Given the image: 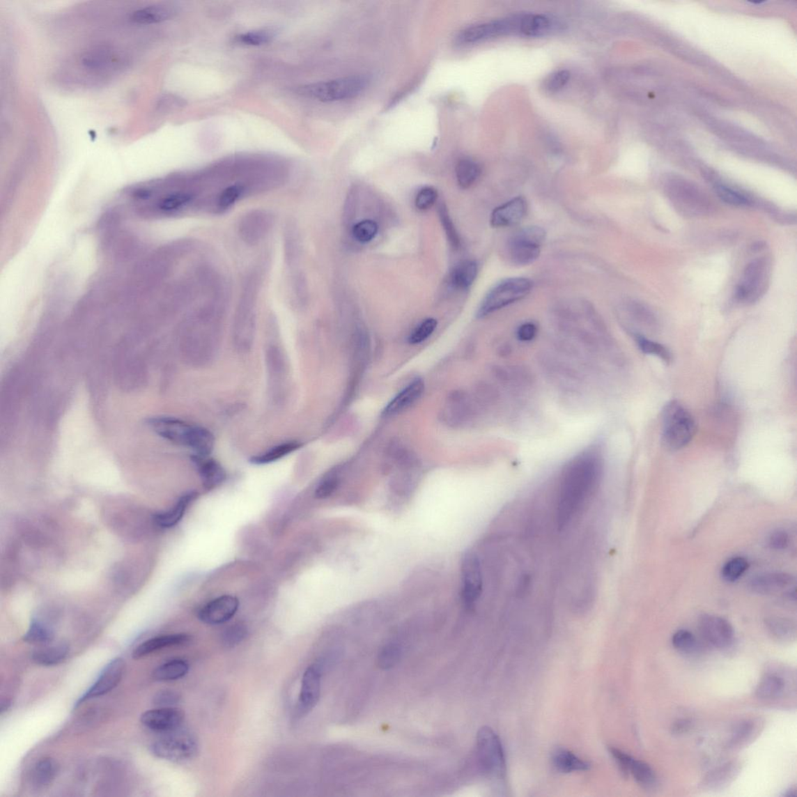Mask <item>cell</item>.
I'll list each match as a JSON object with an SVG mask.
<instances>
[{
	"mask_svg": "<svg viewBox=\"0 0 797 797\" xmlns=\"http://www.w3.org/2000/svg\"><path fill=\"white\" fill-rule=\"evenodd\" d=\"M610 752L619 764L622 771L632 774L637 784L647 790L656 789L658 780H657L653 769L648 764L635 759L632 756L623 752L619 749L611 748Z\"/></svg>",
	"mask_w": 797,
	"mask_h": 797,
	"instance_id": "2e32d148",
	"label": "cell"
},
{
	"mask_svg": "<svg viewBox=\"0 0 797 797\" xmlns=\"http://www.w3.org/2000/svg\"><path fill=\"white\" fill-rule=\"evenodd\" d=\"M81 63L88 71L105 72L121 68L125 56L110 45H96L83 53Z\"/></svg>",
	"mask_w": 797,
	"mask_h": 797,
	"instance_id": "7c38bea8",
	"label": "cell"
},
{
	"mask_svg": "<svg viewBox=\"0 0 797 797\" xmlns=\"http://www.w3.org/2000/svg\"><path fill=\"white\" fill-rule=\"evenodd\" d=\"M462 598L469 609L473 608L483 592V575L478 557L471 551L465 553L461 564Z\"/></svg>",
	"mask_w": 797,
	"mask_h": 797,
	"instance_id": "30bf717a",
	"label": "cell"
},
{
	"mask_svg": "<svg viewBox=\"0 0 797 797\" xmlns=\"http://www.w3.org/2000/svg\"><path fill=\"white\" fill-rule=\"evenodd\" d=\"M243 190V187L240 185H231L225 189L218 197V207L221 209L229 208L240 197Z\"/></svg>",
	"mask_w": 797,
	"mask_h": 797,
	"instance_id": "db71d44e",
	"label": "cell"
},
{
	"mask_svg": "<svg viewBox=\"0 0 797 797\" xmlns=\"http://www.w3.org/2000/svg\"><path fill=\"white\" fill-rule=\"evenodd\" d=\"M519 35L528 37H537L546 35L552 26V22L547 16L541 15H519Z\"/></svg>",
	"mask_w": 797,
	"mask_h": 797,
	"instance_id": "f1b7e54d",
	"label": "cell"
},
{
	"mask_svg": "<svg viewBox=\"0 0 797 797\" xmlns=\"http://www.w3.org/2000/svg\"><path fill=\"white\" fill-rule=\"evenodd\" d=\"M533 288V282L527 278L506 279L490 289L477 312V318H483L508 305L522 300Z\"/></svg>",
	"mask_w": 797,
	"mask_h": 797,
	"instance_id": "5b68a950",
	"label": "cell"
},
{
	"mask_svg": "<svg viewBox=\"0 0 797 797\" xmlns=\"http://www.w3.org/2000/svg\"><path fill=\"white\" fill-rule=\"evenodd\" d=\"M509 34H513L510 17L470 26L463 30L457 39L463 44H474Z\"/></svg>",
	"mask_w": 797,
	"mask_h": 797,
	"instance_id": "e0dca14e",
	"label": "cell"
},
{
	"mask_svg": "<svg viewBox=\"0 0 797 797\" xmlns=\"http://www.w3.org/2000/svg\"><path fill=\"white\" fill-rule=\"evenodd\" d=\"M737 772L735 763H728L711 772L704 781V786L710 789H718L726 786L733 780Z\"/></svg>",
	"mask_w": 797,
	"mask_h": 797,
	"instance_id": "d590c367",
	"label": "cell"
},
{
	"mask_svg": "<svg viewBox=\"0 0 797 797\" xmlns=\"http://www.w3.org/2000/svg\"><path fill=\"white\" fill-rule=\"evenodd\" d=\"M768 263L766 260H757L748 264L743 280L736 291V297L742 302L755 301L765 288L768 277Z\"/></svg>",
	"mask_w": 797,
	"mask_h": 797,
	"instance_id": "5bb4252c",
	"label": "cell"
},
{
	"mask_svg": "<svg viewBox=\"0 0 797 797\" xmlns=\"http://www.w3.org/2000/svg\"><path fill=\"white\" fill-rule=\"evenodd\" d=\"M189 664L183 660H172L159 666L153 673L158 681H171L182 679L189 672Z\"/></svg>",
	"mask_w": 797,
	"mask_h": 797,
	"instance_id": "1f68e13d",
	"label": "cell"
},
{
	"mask_svg": "<svg viewBox=\"0 0 797 797\" xmlns=\"http://www.w3.org/2000/svg\"><path fill=\"white\" fill-rule=\"evenodd\" d=\"M239 602L233 596L224 595L216 598L199 610L198 617L202 622L217 626L230 621L238 609Z\"/></svg>",
	"mask_w": 797,
	"mask_h": 797,
	"instance_id": "d6986e66",
	"label": "cell"
},
{
	"mask_svg": "<svg viewBox=\"0 0 797 797\" xmlns=\"http://www.w3.org/2000/svg\"><path fill=\"white\" fill-rule=\"evenodd\" d=\"M438 198L437 190L433 187H425L417 195L415 205L417 209L426 210L433 208Z\"/></svg>",
	"mask_w": 797,
	"mask_h": 797,
	"instance_id": "9f6ffc18",
	"label": "cell"
},
{
	"mask_svg": "<svg viewBox=\"0 0 797 797\" xmlns=\"http://www.w3.org/2000/svg\"><path fill=\"white\" fill-rule=\"evenodd\" d=\"M189 640V636L185 634L166 635L153 637V639L145 641L138 646L132 653V657L135 660L141 659L143 657L157 652L158 650L166 647L183 645Z\"/></svg>",
	"mask_w": 797,
	"mask_h": 797,
	"instance_id": "cb8c5ba5",
	"label": "cell"
},
{
	"mask_svg": "<svg viewBox=\"0 0 797 797\" xmlns=\"http://www.w3.org/2000/svg\"><path fill=\"white\" fill-rule=\"evenodd\" d=\"M552 763L557 771L564 773L587 771L589 764L566 748H557L552 753Z\"/></svg>",
	"mask_w": 797,
	"mask_h": 797,
	"instance_id": "83f0119b",
	"label": "cell"
},
{
	"mask_svg": "<svg viewBox=\"0 0 797 797\" xmlns=\"http://www.w3.org/2000/svg\"><path fill=\"white\" fill-rule=\"evenodd\" d=\"M247 633V628L243 624H235L224 630L222 635V642L226 647H235L245 640Z\"/></svg>",
	"mask_w": 797,
	"mask_h": 797,
	"instance_id": "ee69618b",
	"label": "cell"
},
{
	"mask_svg": "<svg viewBox=\"0 0 797 797\" xmlns=\"http://www.w3.org/2000/svg\"><path fill=\"white\" fill-rule=\"evenodd\" d=\"M478 265L476 262L466 261L458 264L451 274V283L457 288H469L476 280Z\"/></svg>",
	"mask_w": 797,
	"mask_h": 797,
	"instance_id": "d6a6232c",
	"label": "cell"
},
{
	"mask_svg": "<svg viewBox=\"0 0 797 797\" xmlns=\"http://www.w3.org/2000/svg\"><path fill=\"white\" fill-rule=\"evenodd\" d=\"M180 699V695L175 690H162L155 695L154 703L159 707H174Z\"/></svg>",
	"mask_w": 797,
	"mask_h": 797,
	"instance_id": "6f0895ef",
	"label": "cell"
},
{
	"mask_svg": "<svg viewBox=\"0 0 797 797\" xmlns=\"http://www.w3.org/2000/svg\"><path fill=\"white\" fill-rule=\"evenodd\" d=\"M148 424L155 433L172 443L194 451V456L208 457L215 447V436L210 431L178 418L157 417Z\"/></svg>",
	"mask_w": 797,
	"mask_h": 797,
	"instance_id": "7a4b0ae2",
	"label": "cell"
},
{
	"mask_svg": "<svg viewBox=\"0 0 797 797\" xmlns=\"http://www.w3.org/2000/svg\"><path fill=\"white\" fill-rule=\"evenodd\" d=\"M424 383L421 380H416L401 392L385 408L383 415L394 416L409 408L424 393Z\"/></svg>",
	"mask_w": 797,
	"mask_h": 797,
	"instance_id": "7402d4cb",
	"label": "cell"
},
{
	"mask_svg": "<svg viewBox=\"0 0 797 797\" xmlns=\"http://www.w3.org/2000/svg\"><path fill=\"white\" fill-rule=\"evenodd\" d=\"M273 31L260 30L245 33L238 38V41L247 45H261L268 43L273 38Z\"/></svg>",
	"mask_w": 797,
	"mask_h": 797,
	"instance_id": "816d5d0a",
	"label": "cell"
},
{
	"mask_svg": "<svg viewBox=\"0 0 797 797\" xmlns=\"http://www.w3.org/2000/svg\"><path fill=\"white\" fill-rule=\"evenodd\" d=\"M340 484V478L336 472H330L325 475L318 483L316 489L315 495L318 500H324L334 493Z\"/></svg>",
	"mask_w": 797,
	"mask_h": 797,
	"instance_id": "bcb514c9",
	"label": "cell"
},
{
	"mask_svg": "<svg viewBox=\"0 0 797 797\" xmlns=\"http://www.w3.org/2000/svg\"><path fill=\"white\" fill-rule=\"evenodd\" d=\"M457 182L463 189H468L473 185L481 174L479 164L470 159H463L456 165Z\"/></svg>",
	"mask_w": 797,
	"mask_h": 797,
	"instance_id": "e575fe53",
	"label": "cell"
},
{
	"mask_svg": "<svg viewBox=\"0 0 797 797\" xmlns=\"http://www.w3.org/2000/svg\"><path fill=\"white\" fill-rule=\"evenodd\" d=\"M766 627L774 639L782 642H792L796 639L794 623L782 617H771L766 621Z\"/></svg>",
	"mask_w": 797,
	"mask_h": 797,
	"instance_id": "836d02e7",
	"label": "cell"
},
{
	"mask_svg": "<svg viewBox=\"0 0 797 797\" xmlns=\"http://www.w3.org/2000/svg\"><path fill=\"white\" fill-rule=\"evenodd\" d=\"M477 753L482 768L488 774L498 778L506 775V762L502 743L493 729L484 727L478 732Z\"/></svg>",
	"mask_w": 797,
	"mask_h": 797,
	"instance_id": "ba28073f",
	"label": "cell"
},
{
	"mask_svg": "<svg viewBox=\"0 0 797 797\" xmlns=\"http://www.w3.org/2000/svg\"><path fill=\"white\" fill-rule=\"evenodd\" d=\"M192 461L197 465L203 487L208 490L217 488L225 481V470L214 459L208 457L192 456Z\"/></svg>",
	"mask_w": 797,
	"mask_h": 797,
	"instance_id": "603a6c76",
	"label": "cell"
},
{
	"mask_svg": "<svg viewBox=\"0 0 797 797\" xmlns=\"http://www.w3.org/2000/svg\"><path fill=\"white\" fill-rule=\"evenodd\" d=\"M196 491H189L179 498L173 508L164 513H157L155 516V521L162 528H171L181 521L189 504L196 500Z\"/></svg>",
	"mask_w": 797,
	"mask_h": 797,
	"instance_id": "d4e9b609",
	"label": "cell"
},
{
	"mask_svg": "<svg viewBox=\"0 0 797 797\" xmlns=\"http://www.w3.org/2000/svg\"><path fill=\"white\" fill-rule=\"evenodd\" d=\"M10 706V702L8 700H4L1 702V713L8 710Z\"/></svg>",
	"mask_w": 797,
	"mask_h": 797,
	"instance_id": "6125c7cd",
	"label": "cell"
},
{
	"mask_svg": "<svg viewBox=\"0 0 797 797\" xmlns=\"http://www.w3.org/2000/svg\"><path fill=\"white\" fill-rule=\"evenodd\" d=\"M672 643L675 649L683 653H692L697 648L695 635L686 630H680L674 635Z\"/></svg>",
	"mask_w": 797,
	"mask_h": 797,
	"instance_id": "f6af8a7d",
	"label": "cell"
},
{
	"mask_svg": "<svg viewBox=\"0 0 797 797\" xmlns=\"http://www.w3.org/2000/svg\"><path fill=\"white\" fill-rule=\"evenodd\" d=\"M748 566V562L743 557H734L724 564L721 571L722 579L729 582H736L746 573Z\"/></svg>",
	"mask_w": 797,
	"mask_h": 797,
	"instance_id": "60d3db41",
	"label": "cell"
},
{
	"mask_svg": "<svg viewBox=\"0 0 797 797\" xmlns=\"http://www.w3.org/2000/svg\"><path fill=\"white\" fill-rule=\"evenodd\" d=\"M185 714L176 707H160L142 714L141 721L152 732L169 734L176 732L184 721Z\"/></svg>",
	"mask_w": 797,
	"mask_h": 797,
	"instance_id": "9a60e30c",
	"label": "cell"
},
{
	"mask_svg": "<svg viewBox=\"0 0 797 797\" xmlns=\"http://www.w3.org/2000/svg\"><path fill=\"white\" fill-rule=\"evenodd\" d=\"M247 284L236 311L234 338L238 350L247 351L254 342L256 324V286Z\"/></svg>",
	"mask_w": 797,
	"mask_h": 797,
	"instance_id": "8992f818",
	"label": "cell"
},
{
	"mask_svg": "<svg viewBox=\"0 0 797 797\" xmlns=\"http://www.w3.org/2000/svg\"><path fill=\"white\" fill-rule=\"evenodd\" d=\"M715 191L722 201L730 205L743 206L749 203L748 199L745 196L724 185H717Z\"/></svg>",
	"mask_w": 797,
	"mask_h": 797,
	"instance_id": "f5cc1de1",
	"label": "cell"
},
{
	"mask_svg": "<svg viewBox=\"0 0 797 797\" xmlns=\"http://www.w3.org/2000/svg\"><path fill=\"white\" fill-rule=\"evenodd\" d=\"M537 332V327L534 323H523L517 330V338L522 342H529L536 337Z\"/></svg>",
	"mask_w": 797,
	"mask_h": 797,
	"instance_id": "680465c9",
	"label": "cell"
},
{
	"mask_svg": "<svg viewBox=\"0 0 797 797\" xmlns=\"http://www.w3.org/2000/svg\"><path fill=\"white\" fill-rule=\"evenodd\" d=\"M59 773L58 762L50 757L39 760L31 773L33 784L39 789L48 787Z\"/></svg>",
	"mask_w": 797,
	"mask_h": 797,
	"instance_id": "f546056e",
	"label": "cell"
},
{
	"mask_svg": "<svg viewBox=\"0 0 797 797\" xmlns=\"http://www.w3.org/2000/svg\"><path fill=\"white\" fill-rule=\"evenodd\" d=\"M437 321L435 318H428L419 327H417L409 337V342L412 344L420 343L428 339L437 327Z\"/></svg>",
	"mask_w": 797,
	"mask_h": 797,
	"instance_id": "f907efd6",
	"label": "cell"
},
{
	"mask_svg": "<svg viewBox=\"0 0 797 797\" xmlns=\"http://www.w3.org/2000/svg\"><path fill=\"white\" fill-rule=\"evenodd\" d=\"M369 84L366 77L351 76L307 85L301 88V93L323 102L342 101L360 95Z\"/></svg>",
	"mask_w": 797,
	"mask_h": 797,
	"instance_id": "277c9868",
	"label": "cell"
},
{
	"mask_svg": "<svg viewBox=\"0 0 797 797\" xmlns=\"http://www.w3.org/2000/svg\"><path fill=\"white\" fill-rule=\"evenodd\" d=\"M692 727V722L690 720L683 719L676 721L672 728V734L681 735L686 734Z\"/></svg>",
	"mask_w": 797,
	"mask_h": 797,
	"instance_id": "94428289",
	"label": "cell"
},
{
	"mask_svg": "<svg viewBox=\"0 0 797 797\" xmlns=\"http://www.w3.org/2000/svg\"><path fill=\"white\" fill-rule=\"evenodd\" d=\"M377 224L371 220H364L358 222L354 226L353 235L356 240L362 243H367L373 240L378 233Z\"/></svg>",
	"mask_w": 797,
	"mask_h": 797,
	"instance_id": "7bdbcfd3",
	"label": "cell"
},
{
	"mask_svg": "<svg viewBox=\"0 0 797 797\" xmlns=\"http://www.w3.org/2000/svg\"><path fill=\"white\" fill-rule=\"evenodd\" d=\"M569 79L570 72L568 71H557L546 79L544 87L551 93L559 91L568 84Z\"/></svg>",
	"mask_w": 797,
	"mask_h": 797,
	"instance_id": "11a10c76",
	"label": "cell"
},
{
	"mask_svg": "<svg viewBox=\"0 0 797 797\" xmlns=\"http://www.w3.org/2000/svg\"><path fill=\"white\" fill-rule=\"evenodd\" d=\"M438 215H440L441 223L444 231H446L450 244L453 245L454 248L460 247V238L459 235H458L453 222L451 220L446 206L444 204L440 206V208H438Z\"/></svg>",
	"mask_w": 797,
	"mask_h": 797,
	"instance_id": "c3c4849f",
	"label": "cell"
},
{
	"mask_svg": "<svg viewBox=\"0 0 797 797\" xmlns=\"http://www.w3.org/2000/svg\"><path fill=\"white\" fill-rule=\"evenodd\" d=\"M401 656V648L394 644L385 647L378 654V665L382 669L388 670L394 667L400 660Z\"/></svg>",
	"mask_w": 797,
	"mask_h": 797,
	"instance_id": "7dc6e473",
	"label": "cell"
},
{
	"mask_svg": "<svg viewBox=\"0 0 797 797\" xmlns=\"http://www.w3.org/2000/svg\"><path fill=\"white\" fill-rule=\"evenodd\" d=\"M784 796H787V797L796 796V790L794 789H790V790H789V791H787V793L786 794H784Z\"/></svg>",
	"mask_w": 797,
	"mask_h": 797,
	"instance_id": "be15d7a7",
	"label": "cell"
},
{
	"mask_svg": "<svg viewBox=\"0 0 797 797\" xmlns=\"http://www.w3.org/2000/svg\"><path fill=\"white\" fill-rule=\"evenodd\" d=\"M53 639H54V633L52 629L37 621L31 622L28 632L24 636V640L26 642L43 646L48 645Z\"/></svg>",
	"mask_w": 797,
	"mask_h": 797,
	"instance_id": "ab89813d",
	"label": "cell"
},
{
	"mask_svg": "<svg viewBox=\"0 0 797 797\" xmlns=\"http://www.w3.org/2000/svg\"><path fill=\"white\" fill-rule=\"evenodd\" d=\"M794 582V577L787 573H766L754 578L750 582V587L757 594L768 595L789 589Z\"/></svg>",
	"mask_w": 797,
	"mask_h": 797,
	"instance_id": "44dd1931",
	"label": "cell"
},
{
	"mask_svg": "<svg viewBox=\"0 0 797 797\" xmlns=\"http://www.w3.org/2000/svg\"><path fill=\"white\" fill-rule=\"evenodd\" d=\"M604 470L603 449L591 446L562 470L556 508L557 526L563 529L579 516L599 488Z\"/></svg>",
	"mask_w": 797,
	"mask_h": 797,
	"instance_id": "6da1fadb",
	"label": "cell"
},
{
	"mask_svg": "<svg viewBox=\"0 0 797 797\" xmlns=\"http://www.w3.org/2000/svg\"><path fill=\"white\" fill-rule=\"evenodd\" d=\"M662 442L670 451L686 447L696 433V422L690 411L676 401L668 403L663 410Z\"/></svg>",
	"mask_w": 797,
	"mask_h": 797,
	"instance_id": "3957f363",
	"label": "cell"
},
{
	"mask_svg": "<svg viewBox=\"0 0 797 797\" xmlns=\"http://www.w3.org/2000/svg\"><path fill=\"white\" fill-rule=\"evenodd\" d=\"M45 646L32 653L31 659L38 665L44 667L58 665L63 663L69 654L70 649L68 644L58 643L55 645Z\"/></svg>",
	"mask_w": 797,
	"mask_h": 797,
	"instance_id": "4316f807",
	"label": "cell"
},
{
	"mask_svg": "<svg viewBox=\"0 0 797 797\" xmlns=\"http://www.w3.org/2000/svg\"><path fill=\"white\" fill-rule=\"evenodd\" d=\"M302 447V444L296 441L284 442L273 448H270L265 453L252 457L250 463L255 465H265L274 463L282 458L290 455Z\"/></svg>",
	"mask_w": 797,
	"mask_h": 797,
	"instance_id": "4dcf8cb0",
	"label": "cell"
},
{
	"mask_svg": "<svg viewBox=\"0 0 797 797\" xmlns=\"http://www.w3.org/2000/svg\"><path fill=\"white\" fill-rule=\"evenodd\" d=\"M755 728V724L753 721L741 722L734 729L729 745L734 747L745 743L752 738Z\"/></svg>",
	"mask_w": 797,
	"mask_h": 797,
	"instance_id": "681fc988",
	"label": "cell"
},
{
	"mask_svg": "<svg viewBox=\"0 0 797 797\" xmlns=\"http://www.w3.org/2000/svg\"><path fill=\"white\" fill-rule=\"evenodd\" d=\"M700 630L706 640L716 648L725 649L733 642V627L720 617L703 615L700 619Z\"/></svg>",
	"mask_w": 797,
	"mask_h": 797,
	"instance_id": "ac0fdd59",
	"label": "cell"
},
{
	"mask_svg": "<svg viewBox=\"0 0 797 797\" xmlns=\"http://www.w3.org/2000/svg\"><path fill=\"white\" fill-rule=\"evenodd\" d=\"M785 688V682L781 677L769 675L762 679L756 689V695L761 699L769 700L778 697Z\"/></svg>",
	"mask_w": 797,
	"mask_h": 797,
	"instance_id": "74e56055",
	"label": "cell"
},
{
	"mask_svg": "<svg viewBox=\"0 0 797 797\" xmlns=\"http://www.w3.org/2000/svg\"><path fill=\"white\" fill-rule=\"evenodd\" d=\"M198 748L194 736L176 730L153 743L151 752L159 759L180 762L194 758Z\"/></svg>",
	"mask_w": 797,
	"mask_h": 797,
	"instance_id": "9c48e42d",
	"label": "cell"
},
{
	"mask_svg": "<svg viewBox=\"0 0 797 797\" xmlns=\"http://www.w3.org/2000/svg\"><path fill=\"white\" fill-rule=\"evenodd\" d=\"M125 662L122 658L111 660L105 667L98 679L82 696L79 697L75 708L82 706L84 702L95 697L108 694L116 688L122 681L125 672Z\"/></svg>",
	"mask_w": 797,
	"mask_h": 797,
	"instance_id": "8fae6325",
	"label": "cell"
},
{
	"mask_svg": "<svg viewBox=\"0 0 797 797\" xmlns=\"http://www.w3.org/2000/svg\"><path fill=\"white\" fill-rule=\"evenodd\" d=\"M633 337L637 347H639L640 350L643 352L644 354L659 357L666 364L672 362V354H670L669 350L666 347H664L663 345L650 341L649 339L639 334H634Z\"/></svg>",
	"mask_w": 797,
	"mask_h": 797,
	"instance_id": "f35d334b",
	"label": "cell"
},
{
	"mask_svg": "<svg viewBox=\"0 0 797 797\" xmlns=\"http://www.w3.org/2000/svg\"><path fill=\"white\" fill-rule=\"evenodd\" d=\"M268 357V369L271 376L270 380L274 382L273 384L277 381H284V378L287 375V367L286 361H285L284 355L281 348L277 346H270Z\"/></svg>",
	"mask_w": 797,
	"mask_h": 797,
	"instance_id": "8d00e7d4",
	"label": "cell"
},
{
	"mask_svg": "<svg viewBox=\"0 0 797 797\" xmlns=\"http://www.w3.org/2000/svg\"><path fill=\"white\" fill-rule=\"evenodd\" d=\"M323 669L320 664L314 663L305 670L302 681L300 695L297 702V714L302 716L315 708L321 694Z\"/></svg>",
	"mask_w": 797,
	"mask_h": 797,
	"instance_id": "4fadbf2b",
	"label": "cell"
},
{
	"mask_svg": "<svg viewBox=\"0 0 797 797\" xmlns=\"http://www.w3.org/2000/svg\"><path fill=\"white\" fill-rule=\"evenodd\" d=\"M527 210V203L523 198H514L494 210L490 217V224L495 228L516 225L523 220Z\"/></svg>",
	"mask_w": 797,
	"mask_h": 797,
	"instance_id": "ffe728a7",
	"label": "cell"
},
{
	"mask_svg": "<svg viewBox=\"0 0 797 797\" xmlns=\"http://www.w3.org/2000/svg\"><path fill=\"white\" fill-rule=\"evenodd\" d=\"M789 541V535L785 531H775L769 537V546L775 550H783L787 548Z\"/></svg>",
	"mask_w": 797,
	"mask_h": 797,
	"instance_id": "91938a15",
	"label": "cell"
},
{
	"mask_svg": "<svg viewBox=\"0 0 797 797\" xmlns=\"http://www.w3.org/2000/svg\"><path fill=\"white\" fill-rule=\"evenodd\" d=\"M192 196L189 192H177L164 197L158 203V209L164 212L177 211L191 201Z\"/></svg>",
	"mask_w": 797,
	"mask_h": 797,
	"instance_id": "b9f144b4",
	"label": "cell"
},
{
	"mask_svg": "<svg viewBox=\"0 0 797 797\" xmlns=\"http://www.w3.org/2000/svg\"><path fill=\"white\" fill-rule=\"evenodd\" d=\"M173 15L174 10L170 6L151 5L134 10L130 19L132 22L138 24H153L167 21Z\"/></svg>",
	"mask_w": 797,
	"mask_h": 797,
	"instance_id": "484cf974",
	"label": "cell"
},
{
	"mask_svg": "<svg viewBox=\"0 0 797 797\" xmlns=\"http://www.w3.org/2000/svg\"><path fill=\"white\" fill-rule=\"evenodd\" d=\"M545 236V231L535 226L516 232L508 243L510 261L517 265L533 263L540 256Z\"/></svg>",
	"mask_w": 797,
	"mask_h": 797,
	"instance_id": "52a82bcc",
	"label": "cell"
}]
</instances>
